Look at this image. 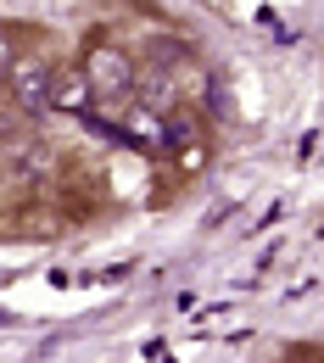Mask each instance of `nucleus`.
<instances>
[{"mask_svg":"<svg viewBox=\"0 0 324 363\" xmlns=\"http://www.w3.org/2000/svg\"><path fill=\"white\" fill-rule=\"evenodd\" d=\"M50 106H56V112H73V118H90V106H95V84H90V73H84V67H56Z\"/></svg>","mask_w":324,"mask_h":363,"instance_id":"nucleus-4","label":"nucleus"},{"mask_svg":"<svg viewBox=\"0 0 324 363\" xmlns=\"http://www.w3.org/2000/svg\"><path fill=\"white\" fill-rule=\"evenodd\" d=\"M50 84H56V67L40 62V56H17L11 62V73H6V90H11V106L17 112H56L50 106Z\"/></svg>","mask_w":324,"mask_h":363,"instance_id":"nucleus-1","label":"nucleus"},{"mask_svg":"<svg viewBox=\"0 0 324 363\" xmlns=\"http://www.w3.org/2000/svg\"><path fill=\"white\" fill-rule=\"evenodd\" d=\"M201 162H207V151H201V140H190V145H179V168H185V174H196Z\"/></svg>","mask_w":324,"mask_h":363,"instance_id":"nucleus-6","label":"nucleus"},{"mask_svg":"<svg viewBox=\"0 0 324 363\" xmlns=\"http://www.w3.org/2000/svg\"><path fill=\"white\" fill-rule=\"evenodd\" d=\"M84 73H90L95 95H129L140 84V73L123 45H90L84 50Z\"/></svg>","mask_w":324,"mask_h":363,"instance_id":"nucleus-2","label":"nucleus"},{"mask_svg":"<svg viewBox=\"0 0 324 363\" xmlns=\"http://www.w3.org/2000/svg\"><path fill=\"white\" fill-rule=\"evenodd\" d=\"M123 135L145 145V151H174V129H168V112H157V106H145L135 101L129 112H123Z\"/></svg>","mask_w":324,"mask_h":363,"instance_id":"nucleus-3","label":"nucleus"},{"mask_svg":"<svg viewBox=\"0 0 324 363\" xmlns=\"http://www.w3.org/2000/svg\"><path fill=\"white\" fill-rule=\"evenodd\" d=\"M135 90H140V101H145V106H157V112H174V106H179V90H174L162 73H145Z\"/></svg>","mask_w":324,"mask_h":363,"instance_id":"nucleus-5","label":"nucleus"}]
</instances>
